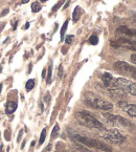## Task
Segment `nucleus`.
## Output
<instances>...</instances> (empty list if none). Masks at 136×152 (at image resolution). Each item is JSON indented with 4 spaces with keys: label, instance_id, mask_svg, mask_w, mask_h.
<instances>
[{
    "label": "nucleus",
    "instance_id": "obj_17",
    "mask_svg": "<svg viewBox=\"0 0 136 152\" xmlns=\"http://www.w3.org/2000/svg\"><path fill=\"white\" fill-rule=\"evenodd\" d=\"M41 6L39 4V2H34L33 4H32V11H33V13H38V12L41 11Z\"/></svg>",
    "mask_w": 136,
    "mask_h": 152
},
{
    "label": "nucleus",
    "instance_id": "obj_1",
    "mask_svg": "<svg viewBox=\"0 0 136 152\" xmlns=\"http://www.w3.org/2000/svg\"><path fill=\"white\" fill-rule=\"evenodd\" d=\"M76 120L81 126L87 128H93V129H100L104 130L105 127L102 124L101 122L98 119H95L92 114H90L89 112L86 111H79L76 113Z\"/></svg>",
    "mask_w": 136,
    "mask_h": 152
},
{
    "label": "nucleus",
    "instance_id": "obj_24",
    "mask_svg": "<svg viewBox=\"0 0 136 152\" xmlns=\"http://www.w3.org/2000/svg\"><path fill=\"white\" fill-rule=\"evenodd\" d=\"M59 78H60V79L63 78V66L62 65H60V67H59Z\"/></svg>",
    "mask_w": 136,
    "mask_h": 152
},
{
    "label": "nucleus",
    "instance_id": "obj_10",
    "mask_svg": "<svg viewBox=\"0 0 136 152\" xmlns=\"http://www.w3.org/2000/svg\"><path fill=\"white\" fill-rule=\"evenodd\" d=\"M117 35H122L124 37H134L135 36V30H131L127 26H120L118 30H116Z\"/></svg>",
    "mask_w": 136,
    "mask_h": 152
},
{
    "label": "nucleus",
    "instance_id": "obj_41",
    "mask_svg": "<svg viewBox=\"0 0 136 152\" xmlns=\"http://www.w3.org/2000/svg\"><path fill=\"white\" fill-rule=\"evenodd\" d=\"M1 70H2V68H1V67H0V72H1Z\"/></svg>",
    "mask_w": 136,
    "mask_h": 152
},
{
    "label": "nucleus",
    "instance_id": "obj_16",
    "mask_svg": "<svg viewBox=\"0 0 136 152\" xmlns=\"http://www.w3.org/2000/svg\"><path fill=\"white\" fill-rule=\"evenodd\" d=\"M59 131H60V127H59V124H56L54 125V129H52V138H57L59 135Z\"/></svg>",
    "mask_w": 136,
    "mask_h": 152
},
{
    "label": "nucleus",
    "instance_id": "obj_2",
    "mask_svg": "<svg viewBox=\"0 0 136 152\" xmlns=\"http://www.w3.org/2000/svg\"><path fill=\"white\" fill-rule=\"evenodd\" d=\"M73 141L78 142V143L84 145V146L88 147V148H93V149L101 150V151H105V152L112 151V148L110 146H108L107 144H104V143H102V142L100 141L87 138V136L81 135V134H74Z\"/></svg>",
    "mask_w": 136,
    "mask_h": 152
},
{
    "label": "nucleus",
    "instance_id": "obj_29",
    "mask_svg": "<svg viewBox=\"0 0 136 152\" xmlns=\"http://www.w3.org/2000/svg\"><path fill=\"white\" fill-rule=\"evenodd\" d=\"M61 4H62V1H60V2L58 3L57 6H54V8H52V11H54H54H57L58 8H59V6H61Z\"/></svg>",
    "mask_w": 136,
    "mask_h": 152
},
{
    "label": "nucleus",
    "instance_id": "obj_37",
    "mask_svg": "<svg viewBox=\"0 0 136 152\" xmlns=\"http://www.w3.org/2000/svg\"><path fill=\"white\" fill-rule=\"evenodd\" d=\"M30 0H22V3H27Z\"/></svg>",
    "mask_w": 136,
    "mask_h": 152
},
{
    "label": "nucleus",
    "instance_id": "obj_14",
    "mask_svg": "<svg viewBox=\"0 0 136 152\" xmlns=\"http://www.w3.org/2000/svg\"><path fill=\"white\" fill-rule=\"evenodd\" d=\"M81 8H80V6H76V8H74L73 11V14H72V20H73V22H76L78 20H79V18L81 17Z\"/></svg>",
    "mask_w": 136,
    "mask_h": 152
},
{
    "label": "nucleus",
    "instance_id": "obj_8",
    "mask_svg": "<svg viewBox=\"0 0 136 152\" xmlns=\"http://www.w3.org/2000/svg\"><path fill=\"white\" fill-rule=\"evenodd\" d=\"M118 106L120 108H122V110L126 111L131 118H135L136 116V106L135 104H129L126 101H118Z\"/></svg>",
    "mask_w": 136,
    "mask_h": 152
},
{
    "label": "nucleus",
    "instance_id": "obj_28",
    "mask_svg": "<svg viewBox=\"0 0 136 152\" xmlns=\"http://www.w3.org/2000/svg\"><path fill=\"white\" fill-rule=\"evenodd\" d=\"M50 150H52V145L49 144L48 146H47L46 148H45V149L43 150V152H50Z\"/></svg>",
    "mask_w": 136,
    "mask_h": 152
},
{
    "label": "nucleus",
    "instance_id": "obj_27",
    "mask_svg": "<svg viewBox=\"0 0 136 152\" xmlns=\"http://www.w3.org/2000/svg\"><path fill=\"white\" fill-rule=\"evenodd\" d=\"M131 61H132V63L133 64L136 63V55L135 54H133V55L131 56Z\"/></svg>",
    "mask_w": 136,
    "mask_h": 152
},
{
    "label": "nucleus",
    "instance_id": "obj_9",
    "mask_svg": "<svg viewBox=\"0 0 136 152\" xmlns=\"http://www.w3.org/2000/svg\"><path fill=\"white\" fill-rule=\"evenodd\" d=\"M108 92L111 94L113 98H125L126 97V91L122 90L120 88H117V87H112V88H109L108 89Z\"/></svg>",
    "mask_w": 136,
    "mask_h": 152
},
{
    "label": "nucleus",
    "instance_id": "obj_20",
    "mask_svg": "<svg viewBox=\"0 0 136 152\" xmlns=\"http://www.w3.org/2000/svg\"><path fill=\"white\" fill-rule=\"evenodd\" d=\"M89 43L92 45H96L98 43V36H95V35H92V36L90 37L89 39Z\"/></svg>",
    "mask_w": 136,
    "mask_h": 152
},
{
    "label": "nucleus",
    "instance_id": "obj_32",
    "mask_svg": "<svg viewBox=\"0 0 136 152\" xmlns=\"http://www.w3.org/2000/svg\"><path fill=\"white\" fill-rule=\"evenodd\" d=\"M69 3H70V0H67V3H66L65 6H64V8H66L68 6H69Z\"/></svg>",
    "mask_w": 136,
    "mask_h": 152
},
{
    "label": "nucleus",
    "instance_id": "obj_3",
    "mask_svg": "<svg viewBox=\"0 0 136 152\" xmlns=\"http://www.w3.org/2000/svg\"><path fill=\"white\" fill-rule=\"evenodd\" d=\"M85 100L87 104H89L90 106H92L95 109H101V110H110L113 108V105L111 103L106 101L105 99H103L102 97L94 94L92 92H87L85 94Z\"/></svg>",
    "mask_w": 136,
    "mask_h": 152
},
{
    "label": "nucleus",
    "instance_id": "obj_30",
    "mask_svg": "<svg viewBox=\"0 0 136 152\" xmlns=\"http://www.w3.org/2000/svg\"><path fill=\"white\" fill-rule=\"evenodd\" d=\"M8 10L6 8L5 11H3V12H2V14H1V15H2V16H5V15L8 14Z\"/></svg>",
    "mask_w": 136,
    "mask_h": 152
},
{
    "label": "nucleus",
    "instance_id": "obj_11",
    "mask_svg": "<svg viewBox=\"0 0 136 152\" xmlns=\"http://www.w3.org/2000/svg\"><path fill=\"white\" fill-rule=\"evenodd\" d=\"M102 80H103L104 86H105V87H109V86L111 85L112 81H113V77H112L111 74L105 72V74L102 76Z\"/></svg>",
    "mask_w": 136,
    "mask_h": 152
},
{
    "label": "nucleus",
    "instance_id": "obj_18",
    "mask_svg": "<svg viewBox=\"0 0 136 152\" xmlns=\"http://www.w3.org/2000/svg\"><path fill=\"white\" fill-rule=\"evenodd\" d=\"M52 63H50L48 67V75H47V79H46L47 84L52 83Z\"/></svg>",
    "mask_w": 136,
    "mask_h": 152
},
{
    "label": "nucleus",
    "instance_id": "obj_15",
    "mask_svg": "<svg viewBox=\"0 0 136 152\" xmlns=\"http://www.w3.org/2000/svg\"><path fill=\"white\" fill-rule=\"evenodd\" d=\"M35 87V80H33V79H30V80L27 81L26 85H25V88H26L27 91H30L32 89Z\"/></svg>",
    "mask_w": 136,
    "mask_h": 152
},
{
    "label": "nucleus",
    "instance_id": "obj_39",
    "mask_svg": "<svg viewBox=\"0 0 136 152\" xmlns=\"http://www.w3.org/2000/svg\"><path fill=\"white\" fill-rule=\"evenodd\" d=\"M35 144H36V142H32V144L30 145H32V146H35Z\"/></svg>",
    "mask_w": 136,
    "mask_h": 152
},
{
    "label": "nucleus",
    "instance_id": "obj_38",
    "mask_svg": "<svg viewBox=\"0 0 136 152\" xmlns=\"http://www.w3.org/2000/svg\"><path fill=\"white\" fill-rule=\"evenodd\" d=\"M1 89H2V84H0V94H1Z\"/></svg>",
    "mask_w": 136,
    "mask_h": 152
},
{
    "label": "nucleus",
    "instance_id": "obj_25",
    "mask_svg": "<svg viewBox=\"0 0 136 152\" xmlns=\"http://www.w3.org/2000/svg\"><path fill=\"white\" fill-rule=\"evenodd\" d=\"M4 138H5L6 141H10V140H11V138H10V131H8V130H6L5 132H4Z\"/></svg>",
    "mask_w": 136,
    "mask_h": 152
},
{
    "label": "nucleus",
    "instance_id": "obj_4",
    "mask_svg": "<svg viewBox=\"0 0 136 152\" xmlns=\"http://www.w3.org/2000/svg\"><path fill=\"white\" fill-rule=\"evenodd\" d=\"M112 85H113V87H117V88L125 90L126 92L130 94L133 97L136 96V84L134 82H131L130 80H127L125 78H118V79H116Z\"/></svg>",
    "mask_w": 136,
    "mask_h": 152
},
{
    "label": "nucleus",
    "instance_id": "obj_19",
    "mask_svg": "<svg viewBox=\"0 0 136 152\" xmlns=\"http://www.w3.org/2000/svg\"><path fill=\"white\" fill-rule=\"evenodd\" d=\"M46 138V129H43L42 132H41V136H40V141H39V145H42Z\"/></svg>",
    "mask_w": 136,
    "mask_h": 152
},
{
    "label": "nucleus",
    "instance_id": "obj_23",
    "mask_svg": "<svg viewBox=\"0 0 136 152\" xmlns=\"http://www.w3.org/2000/svg\"><path fill=\"white\" fill-rule=\"evenodd\" d=\"M73 39H74V37L72 36V35H69V36H67L65 38V42L67 43V44H71L72 41H73Z\"/></svg>",
    "mask_w": 136,
    "mask_h": 152
},
{
    "label": "nucleus",
    "instance_id": "obj_7",
    "mask_svg": "<svg viewBox=\"0 0 136 152\" xmlns=\"http://www.w3.org/2000/svg\"><path fill=\"white\" fill-rule=\"evenodd\" d=\"M103 116L106 118L107 121H109L110 123H112V124L122 125V126H124V127H126V126H130L131 125L130 122L127 121L126 119H124V118H122V116H114V114L108 113V112L103 113Z\"/></svg>",
    "mask_w": 136,
    "mask_h": 152
},
{
    "label": "nucleus",
    "instance_id": "obj_5",
    "mask_svg": "<svg viewBox=\"0 0 136 152\" xmlns=\"http://www.w3.org/2000/svg\"><path fill=\"white\" fill-rule=\"evenodd\" d=\"M105 140L109 142H112L114 144H122L126 141V138L122 135V133L116 129H109V130H103L101 134Z\"/></svg>",
    "mask_w": 136,
    "mask_h": 152
},
{
    "label": "nucleus",
    "instance_id": "obj_22",
    "mask_svg": "<svg viewBox=\"0 0 136 152\" xmlns=\"http://www.w3.org/2000/svg\"><path fill=\"white\" fill-rule=\"evenodd\" d=\"M50 100H52V97H50V94H49L48 91H47L46 94H45V96L43 97V102L49 103V102H50Z\"/></svg>",
    "mask_w": 136,
    "mask_h": 152
},
{
    "label": "nucleus",
    "instance_id": "obj_26",
    "mask_svg": "<svg viewBox=\"0 0 136 152\" xmlns=\"http://www.w3.org/2000/svg\"><path fill=\"white\" fill-rule=\"evenodd\" d=\"M22 135H23V130H20V131H19V134H18V138H17V142H18V143H19V142L21 141Z\"/></svg>",
    "mask_w": 136,
    "mask_h": 152
},
{
    "label": "nucleus",
    "instance_id": "obj_6",
    "mask_svg": "<svg viewBox=\"0 0 136 152\" xmlns=\"http://www.w3.org/2000/svg\"><path fill=\"white\" fill-rule=\"evenodd\" d=\"M115 70L122 74H127V75L132 76L133 79H136V69L134 66H131L130 64L125 62V61H117L114 63Z\"/></svg>",
    "mask_w": 136,
    "mask_h": 152
},
{
    "label": "nucleus",
    "instance_id": "obj_42",
    "mask_svg": "<svg viewBox=\"0 0 136 152\" xmlns=\"http://www.w3.org/2000/svg\"><path fill=\"white\" fill-rule=\"evenodd\" d=\"M56 152H60V151H56Z\"/></svg>",
    "mask_w": 136,
    "mask_h": 152
},
{
    "label": "nucleus",
    "instance_id": "obj_36",
    "mask_svg": "<svg viewBox=\"0 0 136 152\" xmlns=\"http://www.w3.org/2000/svg\"><path fill=\"white\" fill-rule=\"evenodd\" d=\"M24 145H25V141L23 142V144L21 145V149H23V148H24Z\"/></svg>",
    "mask_w": 136,
    "mask_h": 152
},
{
    "label": "nucleus",
    "instance_id": "obj_12",
    "mask_svg": "<svg viewBox=\"0 0 136 152\" xmlns=\"http://www.w3.org/2000/svg\"><path fill=\"white\" fill-rule=\"evenodd\" d=\"M16 109H17V103H16V102H12V101H8V102L6 103L5 112H6L8 114L14 113Z\"/></svg>",
    "mask_w": 136,
    "mask_h": 152
},
{
    "label": "nucleus",
    "instance_id": "obj_34",
    "mask_svg": "<svg viewBox=\"0 0 136 152\" xmlns=\"http://www.w3.org/2000/svg\"><path fill=\"white\" fill-rule=\"evenodd\" d=\"M28 28H30V22H26V24H25V30H27Z\"/></svg>",
    "mask_w": 136,
    "mask_h": 152
},
{
    "label": "nucleus",
    "instance_id": "obj_13",
    "mask_svg": "<svg viewBox=\"0 0 136 152\" xmlns=\"http://www.w3.org/2000/svg\"><path fill=\"white\" fill-rule=\"evenodd\" d=\"M72 145H73L74 148H76V149L78 150V151H80V152H92L91 150L89 149V148H88V147L80 144V143H78V142H76V141H74V143Z\"/></svg>",
    "mask_w": 136,
    "mask_h": 152
},
{
    "label": "nucleus",
    "instance_id": "obj_35",
    "mask_svg": "<svg viewBox=\"0 0 136 152\" xmlns=\"http://www.w3.org/2000/svg\"><path fill=\"white\" fill-rule=\"evenodd\" d=\"M0 152H3V145L0 146Z\"/></svg>",
    "mask_w": 136,
    "mask_h": 152
},
{
    "label": "nucleus",
    "instance_id": "obj_33",
    "mask_svg": "<svg viewBox=\"0 0 136 152\" xmlns=\"http://www.w3.org/2000/svg\"><path fill=\"white\" fill-rule=\"evenodd\" d=\"M66 50H67V48H64V47H63V48H62V54H64V55H65V54L67 53Z\"/></svg>",
    "mask_w": 136,
    "mask_h": 152
},
{
    "label": "nucleus",
    "instance_id": "obj_31",
    "mask_svg": "<svg viewBox=\"0 0 136 152\" xmlns=\"http://www.w3.org/2000/svg\"><path fill=\"white\" fill-rule=\"evenodd\" d=\"M45 76H46V69H43V72H42V77L45 78Z\"/></svg>",
    "mask_w": 136,
    "mask_h": 152
},
{
    "label": "nucleus",
    "instance_id": "obj_21",
    "mask_svg": "<svg viewBox=\"0 0 136 152\" xmlns=\"http://www.w3.org/2000/svg\"><path fill=\"white\" fill-rule=\"evenodd\" d=\"M67 25H68V21H65L62 30H61V39H62V40H63V38H64V34H65L66 30H67Z\"/></svg>",
    "mask_w": 136,
    "mask_h": 152
},
{
    "label": "nucleus",
    "instance_id": "obj_40",
    "mask_svg": "<svg viewBox=\"0 0 136 152\" xmlns=\"http://www.w3.org/2000/svg\"><path fill=\"white\" fill-rule=\"evenodd\" d=\"M40 1H42V2H46L47 0H40Z\"/></svg>",
    "mask_w": 136,
    "mask_h": 152
}]
</instances>
